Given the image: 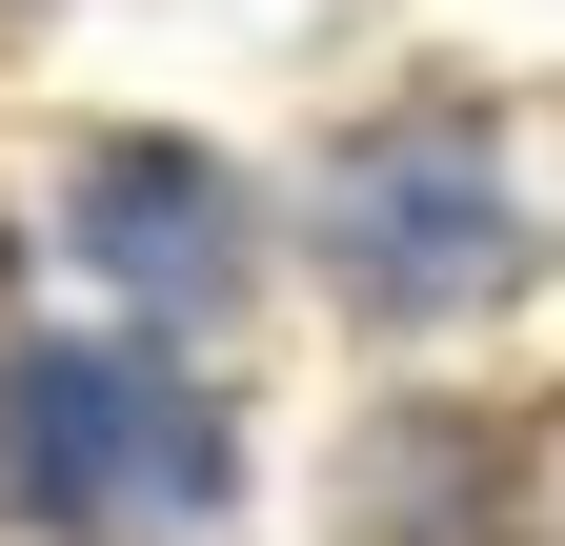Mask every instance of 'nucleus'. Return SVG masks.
<instances>
[{"instance_id":"nucleus-1","label":"nucleus","mask_w":565,"mask_h":546,"mask_svg":"<svg viewBox=\"0 0 565 546\" xmlns=\"http://www.w3.org/2000/svg\"><path fill=\"white\" fill-rule=\"evenodd\" d=\"M0 445H21V486L61 526H141V546H182V526H223V405H202L162 345H21L0 365Z\"/></svg>"},{"instance_id":"nucleus-2","label":"nucleus","mask_w":565,"mask_h":546,"mask_svg":"<svg viewBox=\"0 0 565 546\" xmlns=\"http://www.w3.org/2000/svg\"><path fill=\"white\" fill-rule=\"evenodd\" d=\"M323 263H343L384 324L505 304V284H525V182H505V143H484V122H384V143H343V182H323Z\"/></svg>"},{"instance_id":"nucleus-3","label":"nucleus","mask_w":565,"mask_h":546,"mask_svg":"<svg viewBox=\"0 0 565 546\" xmlns=\"http://www.w3.org/2000/svg\"><path fill=\"white\" fill-rule=\"evenodd\" d=\"M61 223H82V263L121 284V324H202V304H223V263H243V202L202 182L182 143H102Z\"/></svg>"},{"instance_id":"nucleus-4","label":"nucleus","mask_w":565,"mask_h":546,"mask_svg":"<svg viewBox=\"0 0 565 546\" xmlns=\"http://www.w3.org/2000/svg\"><path fill=\"white\" fill-rule=\"evenodd\" d=\"M505 465H545V426H484V405L384 426V445H364V546H545L525 506H484Z\"/></svg>"}]
</instances>
